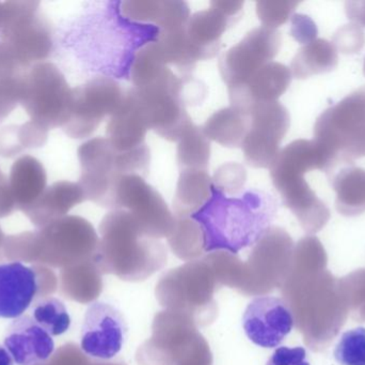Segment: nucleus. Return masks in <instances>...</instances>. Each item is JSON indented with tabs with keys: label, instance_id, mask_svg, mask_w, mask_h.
Wrapping results in <instances>:
<instances>
[{
	"label": "nucleus",
	"instance_id": "obj_27",
	"mask_svg": "<svg viewBox=\"0 0 365 365\" xmlns=\"http://www.w3.org/2000/svg\"><path fill=\"white\" fill-rule=\"evenodd\" d=\"M32 319L51 336H61L71 327L70 314L63 302L57 298H44L36 302Z\"/></svg>",
	"mask_w": 365,
	"mask_h": 365
},
{
	"label": "nucleus",
	"instance_id": "obj_1",
	"mask_svg": "<svg viewBox=\"0 0 365 365\" xmlns=\"http://www.w3.org/2000/svg\"><path fill=\"white\" fill-rule=\"evenodd\" d=\"M278 203L269 193L247 190L227 196L214 188L207 203L190 216L202 231L205 252L236 255L259 244L272 229Z\"/></svg>",
	"mask_w": 365,
	"mask_h": 365
},
{
	"label": "nucleus",
	"instance_id": "obj_31",
	"mask_svg": "<svg viewBox=\"0 0 365 365\" xmlns=\"http://www.w3.org/2000/svg\"><path fill=\"white\" fill-rule=\"evenodd\" d=\"M332 43L336 51L339 49L345 55L359 54L365 44L364 29L358 24H347L336 32Z\"/></svg>",
	"mask_w": 365,
	"mask_h": 365
},
{
	"label": "nucleus",
	"instance_id": "obj_19",
	"mask_svg": "<svg viewBox=\"0 0 365 365\" xmlns=\"http://www.w3.org/2000/svg\"><path fill=\"white\" fill-rule=\"evenodd\" d=\"M85 201V193L78 182L59 181L47 186L40 199L24 212L36 224H42L59 220Z\"/></svg>",
	"mask_w": 365,
	"mask_h": 365
},
{
	"label": "nucleus",
	"instance_id": "obj_36",
	"mask_svg": "<svg viewBox=\"0 0 365 365\" xmlns=\"http://www.w3.org/2000/svg\"><path fill=\"white\" fill-rule=\"evenodd\" d=\"M24 151L19 137V126H8L0 130V156L14 158Z\"/></svg>",
	"mask_w": 365,
	"mask_h": 365
},
{
	"label": "nucleus",
	"instance_id": "obj_10",
	"mask_svg": "<svg viewBox=\"0 0 365 365\" xmlns=\"http://www.w3.org/2000/svg\"><path fill=\"white\" fill-rule=\"evenodd\" d=\"M128 334L125 317L117 306L105 301L92 302L83 317L81 351L93 359H113L123 349Z\"/></svg>",
	"mask_w": 365,
	"mask_h": 365
},
{
	"label": "nucleus",
	"instance_id": "obj_38",
	"mask_svg": "<svg viewBox=\"0 0 365 365\" xmlns=\"http://www.w3.org/2000/svg\"><path fill=\"white\" fill-rule=\"evenodd\" d=\"M347 17L354 23L365 27V0L347 1L345 4Z\"/></svg>",
	"mask_w": 365,
	"mask_h": 365
},
{
	"label": "nucleus",
	"instance_id": "obj_2",
	"mask_svg": "<svg viewBox=\"0 0 365 365\" xmlns=\"http://www.w3.org/2000/svg\"><path fill=\"white\" fill-rule=\"evenodd\" d=\"M270 177L283 204L307 227H319L329 219V209L311 189L304 175L312 169L330 174L331 161L312 139H297L280 150L270 166Z\"/></svg>",
	"mask_w": 365,
	"mask_h": 365
},
{
	"label": "nucleus",
	"instance_id": "obj_5",
	"mask_svg": "<svg viewBox=\"0 0 365 365\" xmlns=\"http://www.w3.org/2000/svg\"><path fill=\"white\" fill-rule=\"evenodd\" d=\"M187 79H180L167 68L149 85L130 90L149 130L167 141H179L185 129L192 122L185 107Z\"/></svg>",
	"mask_w": 365,
	"mask_h": 365
},
{
	"label": "nucleus",
	"instance_id": "obj_28",
	"mask_svg": "<svg viewBox=\"0 0 365 365\" xmlns=\"http://www.w3.org/2000/svg\"><path fill=\"white\" fill-rule=\"evenodd\" d=\"M334 357L340 365H365V328L345 331L336 343Z\"/></svg>",
	"mask_w": 365,
	"mask_h": 365
},
{
	"label": "nucleus",
	"instance_id": "obj_9",
	"mask_svg": "<svg viewBox=\"0 0 365 365\" xmlns=\"http://www.w3.org/2000/svg\"><path fill=\"white\" fill-rule=\"evenodd\" d=\"M242 149L255 169H270L280 152V144L291 126L289 111L278 101L255 105Z\"/></svg>",
	"mask_w": 365,
	"mask_h": 365
},
{
	"label": "nucleus",
	"instance_id": "obj_8",
	"mask_svg": "<svg viewBox=\"0 0 365 365\" xmlns=\"http://www.w3.org/2000/svg\"><path fill=\"white\" fill-rule=\"evenodd\" d=\"M281 42L278 30L261 26L225 51L219 60V71L227 88L244 85L259 69L272 62L280 51Z\"/></svg>",
	"mask_w": 365,
	"mask_h": 365
},
{
	"label": "nucleus",
	"instance_id": "obj_13",
	"mask_svg": "<svg viewBox=\"0 0 365 365\" xmlns=\"http://www.w3.org/2000/svg\"><path fill=\"white\" fill-rule=\"evenodd\" d=\"M242 6V1H212L208 10L191 15L187 24V36L200 60L210 59L219 53L221 36Z\"/></svg>",
	"mask_w": 365,
	"mask_h": 365
},
{
	"label": "nucleus",
	"instance_id": "obj_18",
	"mask_svg": "<svg viewBox=\"0 0 365 365\" xmlns=\"http://www.w3.org/2000/svg\"><path fill=\"white\" fill-rule=\"evenodd\" d=\"M148 131L149 128L128 91L121 106L111 116L107 124L106 139L117 151H132L147 145Z\"/></svg>",
	"mask_w": 365,
	"mask_h": 365
},
{
	"label": "nucleus",
	"instance_id": "obj_16",
	"mask_svg": "<svg viewBox=\"0 0 365 365\" xmlns=\"http://www.w3.org/2000/svg\"><path fill=\"white\" fill-rule=\"evenodd\" d=\"M4 347L17 365L45 364L55 351V342L31 316L14 319L4 336Z\"/></svg>",
	"mask_w": 365,
	"mask_h": 365
},
{
	"label": "nucleus",
	"instance_id": "obj_3",
	"mask_svg": "<svg viewBox=\"0 0 365 365\" xmlns=\"http://www.w3.org/2000/svg\"><path fill=\"white\" fill-rule=\"evenodd\" d=\"M78 159L81 169L78 184L86 201L113 208L118 181L125 175L145 178L149 171L151 154L148 145L120 152L106 137H96L79 147Z\"/></svg>",
	"mask_w": 365,
	"mask_h": 365
},
{
	"label": "nucleus",
	"instance_id": "obj_20",
	"mask_svg": "<svg viewBox=\"0 0 365 365\" xmlns=\"http://www.w3.org/2000/svg\"><path fill=\"white\" fill-rule=\"evenodd\" d=\"M9 182L16 207L24 211L46 190V171L38 159L23 156L13 163Z\"/></svg>",
	"mask_w": 365,
	"mask_h": 365
},
{
	"label": "nucleus",
	"instance_id": "obj_25",
	"mask_svg": "<svg viewBox=\"0 0 365 365\" xmlns=\"http://www.w3.org/2000/svg\"><path fill=\"white\" fill-rule=\"evenodd\" d=\"M210 160V141L203 129L187 126L178 146V163L182 171H207Z\"/></svg>",
	"mask_w": 365,
	"mask_h": 365
},
{
	"label": "nucleus",
	"instance_id": "obj_21",
	"mask_svg": "<svg viewBox=\"0 0 365 365\" xmlns=\"http://www.w3.org/2000/svg\"><path fill=\"white\" fill-rule=\"evenodd\" d=\"M329 179L336 191V209L346 216H355L365 210V169L343 165L339 171H332Z\"/></svg>",
	"mask_w": 365,
	"mask_h": 365
},
{
	"label": "nucleus",
	"instance_id": "obj_39",
	"mask_svg": "<svg viewBox=\"0 0 365 365\" xmlns=\"http://www.w3.org/2000/svg\"><path fill=\"white\" fill-rule=\"evenodd\" d=\"M0 365H14L12 357H11L6 347L0 345Z\"/></svg>",
	"mask_w": 365,
	"mask_h": 365
},
{
	"label": "nucleus",
	"instance_id": "obj_14",
	"mask_svg": "<svg viewBox=\"0 0 365 365\" xmlns=\"http://www.w3.org/2000/svg\"><path fill=\"white\" fill-rule=\"evenodd\" d=\"M36 11L27 13L0 30L2 42L14 55L21 68L41 64L51 51V30Z\"/></svg>",
	"mask_w": 365,
	"mask_h": 365
},
{
	"label": "nucleus",
	"instance_id": "obj_29",
	"mask_svg": "<svg viewBox=\"0 0 365 365\" xmlns=\"http://www.w3.org/2000/svg\"><path fill=\"white\" fill-rule=\"evenodd\" d=\"M212 186L227 196H237L244 192L247 181L246 169L240 163L230 162L221 165L215 171Z\"/></svg>",
	"mask_w": 365,
	"mask_h": 365
},
{
	"label": "nucleus",
	"instance_id": "obj_22",
	"mask_svg": "<svg viewBox=\"0 0 365 365\" xmlns=\"http://www.w3.org/2000/svg\"><path fill=\"white\" fill-rule=\"evenodd\" d=\"M250 126V116L236 107L229 106L208 118L203 131L210 141L227 148H240Z\"/></svg>",
	"mask_w": 365,
	"mask_h": 365
},
{
	"label": "nucleus",
	"instance_id": "obj_6",
	"mask_svg": "<svg viewBox=\"0 0 365 365\" xmlns=\"http://www.w3.org/2000/svg\"><path fill=\"white\" fill-rule=\"evenodd\" d=\"M21 104L32 121L49 130L63 128L72 111L73 89L55 64L41 62L21 75Z\"/></svg>",
	"mask_w": 365,
	"mask_h": 365
},
{
	"label": "nucleus",
	"instance_id": "obj_33",
	"mask_svg": "<svg viewBox=\"0 0 365 365\" xmlns=\"http://www.w3.org/2000/svg\"><path fill=\"white\" fill-rule=\"evenodd\" d=\"M49 129L38 122L30 121L19 126V137L24 151L43 147L47 141Z\"/></svg>",
	"mask_w": 365,
	"mask_h": 365
},
{
	"label": "nucleus",
	"instance_id": "obj_37",
	"mask_svg": "<svg viewBox=\"0 0 365 365\" xmlns=\"http://www.w3.org/2000/svg\"><path fill=\"white\" fill-rule=\"evenodd\" d=\"M16 207L9 178L0 171V216H9Z\"/></svg>",
	"mask_w": 365,
	"mask_h": 365
},
{
	"label": "nucleus",
	"instance_id": "obj_23",
	"mask_svg": "<svg viewBox=\"0 0 365 365\" xmlns=\"http://www.w3.org/2000/svg\"><path fill=\"white\" fill-rule=\"evenodd\" d=\"M212 179L206 171H182L178 181L173 208L180 216L190 218L212 196Z\"/></svg>",
	"mask_w": 365,
	"mask_h": 365
},
{
	"label": "nucleus",
	"instance_id": "obj_35",
	"mask_svg": "<svg viewBox=\"0 0 365 365\" xmlns=\"http://www.w3.org/2000/svg\"><path fill=\"white\" fill-rule=\"evenodd\" d=\"M266 365H311L304 347L281 346L277 349Z\"/></svg>",
	"mask_w": 365,
	"mask_h": 365
},
{
	"label": "nucleus",
	"instance_id": "obj_32",
	"mask_svg": "<svg viewBox=\"0 0 365 365\" xmlns=\"http://www.w3.org/2000/svg\"><path fill=\"white\" fill-rule=\"evenodd\" d=\"M21 75L0 79V124L21 104Z\"/></svg>",
	"mask_w": 365,
	"mask_h": 365
},
{
	"label": "nucleus",
	"instance_id": "obj_11",
	"mask_svg": "<svg viewBox=\"0 0 365 365\" xmlns=\"http://www.w3.org/2000/svg\"><path fill=\"white\" fill-rule=\"evenodd\" d=\"M242 328L253 344L262 349H276L293 330V312L281 298L259 296L247 306Z\"/></svg>",
	"mask_w": 365,
	"mask_h": 365
},
{
	"label": "nucleus",
	"instance_id": "obj_12",
	"mask_svg": "<svg viewBox=\"0 0 365 365\" xmlns=\"http://www.w3.org/2000/svg\"><path fill=\"white\" fill-rule=\"evenodd\" d=\"M113 208L125 210L136 222L152 229H167L173 220L162 195L139 175H125L118 181Z\"/></svg>",
	"mask_w": 365,
	"mask_h": 365
},
{
	"label": "nucleus",
	"instance_id": "obj_15",
	"mask_svg": "<svg viewBox=\"0 0 365 365\" xmlns=\"http://www.w3.org/2000/svg\"><path fill=\"white\" fill-rule=\"evenodd\" d=\"M291 69L272 61L259 69L246 84L229 89L231 106L250 114L255 105L274 102L291 85Z\"/></svg>",
	"mask_w": 365,
	"mask_h": 365
},
{
	"label": "nucleus",
	"instance_id": "obj_30",
	"mask_svg": "<svg viewBox=\"0 0 365 365\" xmlns=\"http://www.w3.org/2000/svg\"><path fill=\"white\" fill-rule=\"evenodd\" d=\"M298 1H259L257 13L263 26L272 29L282 26L293 16Z\"/></svg>",
	"mask_w": 365,
	"mask_h": 365
},
{
	"label": "nucleus",
	"instance_id": "obj_26",
	"mask_svg": "<svg viewBox=\"0 0 365 365\" xmlns=\"http://www.w3.org/2000/svg\"><path fill=\"white\" fill-rule=\"evenodd\" d=\"M167 68L158 43H149L137 51L130 66V79L134 87H143L158 79Z\"/></svg>",
	"mask_w": 365,
	"mask_h": 365
},
{
	"label": "nucleus",
	"instance_id": "obj_4",
	"mask_svg": "<svg viewBox=\"0 0 365 365\" xmlns=\"http://www.w3.org/2000/svg\"><path fill=\"white\" fill-rule=\"evenodd\" d=\"M314 141L339 165L354 164L365 156V87L326 109L314 126ZM329 174V175H330Z\"/></svg>",
	"mask_w": 365,
	"mask_h": 365
},
{
	"label": "nucleus",
	"instance_id": "obj_34",
	"mask_svg": "<svg viewBox=\"0 0 365 365\" xmlns=\"http://www.w3.org/2000/svg\"><path fill=\"white\" fill-rule=\"evenodd\" d=\"M291 21V34L298 43L306 45L317 40L319 30L310 16L296 13L292 16Z\"/></svg>",
	"mask_w": 365,
	"mask_h": 365
},
{
	"label": "nucleus",
	"instance_id": "obj_7",
	"mask_svg": "<svg viewBox=\"0 0 365 365\" xmlns=\"http://www.w3.org/2000/svg\"><path fill=\"white\" fill-rule=\"evenodd\" d=\"M125 94L115 79L96 77L73 89V106L63 131L72 139H86L96 132L103 120L113 116Z\"/></svg>",
	"mask_w": 365,
	"mask_h": 365
},
{
	"label": "nucleus",
	"instance_id": "obj_24",
	"mask_svg": "<svg viewBox=\"0 0 365 365\" xmlns=\"http://www.w3.org/2000/svg\"><path fill=\"white\" fill-rule=\"evenodd\" d=\"M338 51L334 43L317 39L304 45L291 64L292 76L306 79L313 75L331 72L338 66Z\"/></svg>",
	"mask_w": 365,
	"mask_h": 365
},
{
	"label": "nucleus",
	"instance_id": "obj_17",
	"mask_svg": "<svg viewBox=\"0 0 365 365\" xmlns=\"http://www.w3.org/2000/svg\"><path fill=\"white\" fill-rule=\"evenodd\" d=\"M38 293L36 272L19 261L0 264V319H16Z\"/></svg>",
	"mask_w": 365,
	"mask_h": 365
},
{
	"label": "nucleus",
	"instance_id": "obj_40",
	"mask_svg": "<svg viewBox=\"0 0 365 365\" xmlns=\"http://www.w3.org/2000/svg\"><path fill=\"white\" fill-rule=\"evenodd\" d=\"M364 74H365V59H364Z\"/></svg>",
	"mask_w": 365,
	"mask_h": 365
}]
</instances>
